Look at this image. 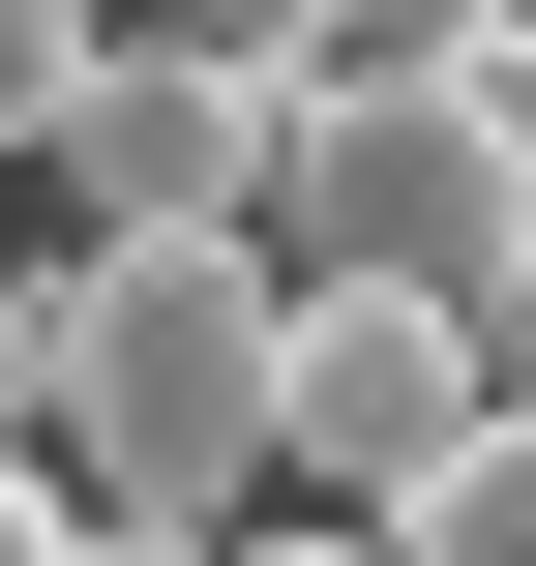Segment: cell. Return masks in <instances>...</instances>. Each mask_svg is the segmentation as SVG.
Returning <instances> with one entry per match:
<instances>
[{
	"label": "cell",
	"instance_id": "6da1fadb",
	"mask_svg": "<svg viewBox=\"0 0 536 566\" xmlns=\"http://www.w3.org/2000/svg\"><path fill=\"white\" fill-rule=\"evenodd\" d=\"M60 507L90 537H269V239H60Z\"/></svg>",
	"mask_w": 536,
	"mask_h": 566
},
{
	"label": "cell",
	"instance_id": "7a4b0ae2",
	"mask_svg": "<svg viewBox=\"0 0 536 566\" xmlns=\"http://www.w3.org/2000/svg\"><path fill=\"white\" fill-rule=\"evenodd\" d=\"M269 298H418V328H477L536 239V60L477 90H269Z\"/></svg>",
	"mask_w": 536,
	"mask_h": 566
},
{
	"label": "cell",
	"instance_id": "3957f363",
	"mask_svg": "<svg viewBox=\"0 0 536 566\" xmlns=\"http://www.w3.org/2000/svg\"><path fill=\"white\" fill-rule=\"evenodd\" d=\"M448 448H477V328H418V298H298L269 328V507L298 537H388Z\"/></svg>",
	"mask_w": 536,
	"mask_h": 566
},
{
	"label": "cell",
	"instance_id": "277c9868",
	"mask_svg": "<svg viewBox=\"0 0 536 566\" xmlns=\"http://www.w3.org/2000/svg\"><path fill=\"white\" fill-rule=\"evenodd\" d=\"M60 239H239L269 209V90H209V60H119L90 30V90H60Z\"/></svg>",
	"mask_w": 536,
	"mask_h": 566
},
{
	"label": "cell",
	"instance_id": "5b68a950",
	"mask_svg": "<svg viewBox=\"0 0 536 566\" xmlns=\"http://www.w3.org/2000/svg\"><path fill=\"white\" fill-rule=\"evenodd\" d=\"M477 60H536L507 0H328V60H298V90H477Z\"/></svg>",
	"mask_w": 536,
	"mask_h": 566
},
{
	"label": "cell",
	"instance_id": "8992f818",
	"mask_svg": "<svg viewBox=\"0 0 536 566\" xmlns=\"http://www.w3.org/2000/svg\"><path fill=\"white\" fill-rule=\"evenodd\" d=\"M388 566H536V418H477V448L388 507Z\"/></svg>",
	"mask_w": 536,
	"mask_h": 566
},
{
	"label": "cell",
	"instance_id": "52a82bcc",
	"mask_svg": "<svg viewBox=\"0 0 536 566\" xmlns=\"http://www.w3.org/2000/svg\"><path fill=\"white\" fill-rule=\"evenodd\" d=\"M90 30H119V60H209V90H298V60H328V0H90Z\"/></svg>",
	"mask_w": 536,
	"mask_h": 566
},
{
	"label": "cell",
	"instance_id": "ba28073f",
	"mask_svg": "<svg viewBox=\"0 0 536 566\" xmlns=\"http://www.w3.org/2000/svg\"><path fill=\"white\" fill-rule=\"evenodd\" d=\"M60 90H90V0H0V149H60Z\"/></svg>",
	"mask_w": 536,
	"mask_h": 566
},
{
	"label": "cell",
	"instance_id": "9c48e42d",
	"mask_svg": "<svg viewBox=\"0 0 536 566\" xmlns=\"http://www.w3.org/2000/svg\"><path fill=\"white\" fill-rule=\"evenodd\" d=\"M477 418H536V239H507V298H477Z\"/></svg>",
	"mask_w": 536,
	"mask_h": 566
},
{
	"label": "cell",
	"instance_id": "30bf717a",
	"mask_svg": "<svg viewBox=\"0 0 536 566\" xmlns=\"http://www.w3.org/2000/svg\"><path fill=\"white\" fill-rule=\"evenodd\" d=\"M60 537H90V507H60V478H0V566H60Z\"/></svg>",
	"mask_w": 536,
	"mask_h": 566
},
{
	"label": "cell",
	"instance_id": "8fae6325",
	"mask_svg": "<svg viewBox=\"0 0 536 566\" xmlns=\"http://www.w3.org/2000/svg\"><path fill=\"white\" fill-rule=\"evenodd\" d=\"M209 566H388V537H298V507H269V537H209Z\"/></svg>",
	"mask_w": 536,
	"mask_h": 566
},
{
	"label": "cell",
	"instance_id": "7c38bea8",
	"mask_svg": "<svg viewBox=\"0 0 536 566\" xmlns=\"http://www.w3.org/2000/svg\"><path fill=\"white\" fill-rule=\"evenodd\" d=\"M507 30H536V0H507Z\"/></svg>",
	"mask_w": 536,
	"mask_h": 566
}]
</instances>
